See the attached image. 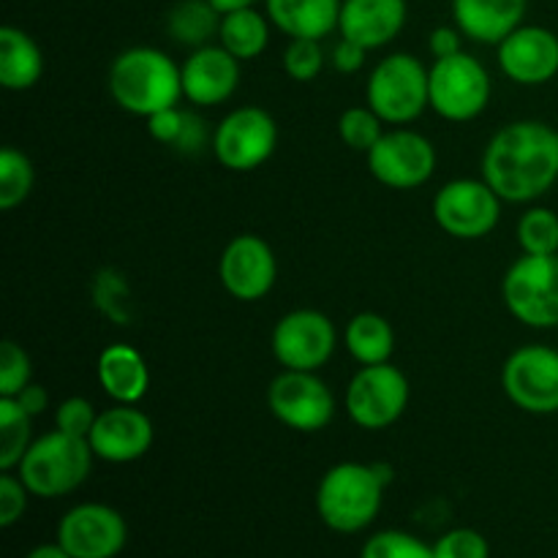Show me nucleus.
<instances>
[{"instance_id": "nucleus-1", "label": "nucleus", "mask_w": 558, "mask_h": 558, "mask_svg": "<svg viewBox=\"0 0 558 558\" xmlns=\"http://www.w3.org/2000/svg\"><path fill=\"white\" fill-rule=\"evenodd\" d=\"M483 180L510 205H532L558 183V131L543 120H512L488 140Z\"/></svg>"}, {"instance_id": "nucleus-2", "label": "nucleus", "mask_w": 558, "mask_h": 558, "mask_svg": "<svg viewBox=\"0 0 558 558\" xmlns=\"http://www.w3.org/2000/svg\"><path fill=\"white\" fill-rule=\"evenodd\" d=\"M387 463L343 461L327 469L316 488V512L338 534L365 532L379 518L385 488L392 483Z\"/></svg>"}, {"instance_id": "nucleus-3", "label": "nucleus", "mask_w": 558, "mask_h": 558, "mask_svg": "<svg viewBox=\"0 0 558 558\" xmlns=\"http://www.w3.org/2000/svg\"><path fill=\"white\" fill-rule=\"evenodd\" d=\"M107 87L123 112L145 120L161 109L178 107L183 98L180 65L156 47L123 49L109 65Z\"/></svg>"}, {"instance_id": "nucleus-4", "label": "nucleus", "mask_w": 558, "mask_h": 558, "mask_svg": "<svg viewBox=\"0 0 558 558\" xmlns=\"http://www.w3.org/2000/svg\"><path fill=\"white\" fill-rule=\"evenodd\" d=\"M93 447L87 439L49 430L41 439H33L31 450L25 452L16 474L36 499H60L69 496L90 477Z\"/></svg>"}, {"instance_id": "nucleus-5", "label": "nucleus", "mask_w": 558, "mask_h": 558, "mask_svg": "<svg viewBox=\"0 0 558 558\" xmlns=\"http://www.w3.org/2000/svg\"><path fill=\"white\" fill-rule=\"evenodd\" d=\"M428 71L409 52H392L371 69L365 82V104L385 125H409L430 107Z\"/></svg>"}, {"instance_id": "nucleus-6", "label": "nucleus", "mask_w": 558, "mask_h": 558, "mask_svg": "<svg viewBox=\"0 0 558 558\" xmlns=\"http://www.w3.org/2000/svg\"><path fill=\"white\" fill-rule=\"evenodd\" d=\"M501 298L512 319L532 330L558 327V254H523L501 278Z\"/></svg>"}, {"instance_id": "nucleus-7", "label": "nucleus", "mask_w": 558, "mask_h": 558, "mask_svg": "<svg viewBox=\"0 0 558 558\" xmlns=\"http://www.w3.org/2000/svg\"><path fill=\"white\" fill-rule=\"evenodd\" d=\"M430 109L450 123H469L490 104V74L474 54L458 52L434 60L428 71Z\"/></svg>"}, {"instance_id": "nucleus-8", "label": "nucleus", "mask_w": 558, "mask_h": 558, "mask_svg": "<svg viewBox=\"0 0 558 558\" xmlns=\"http://www.w3.org/2000/svg\"><path fill=\"white\" fill-rule=\"evenodd\" d=\"M412 398L407 374L392 363L360 365L347 387V412L363 430H385L403 417Z\"/></svg>"}, {"instance_id": "nucleus-9", "label": "nucleus", "mask_w": 558, "mask_h": 558, "mask_svg": "<svg viewBox=\"0 0 558 558\" xmlns=\"http://www.w3.org/2000/svg\"><path fill=\"white\" fill-rule=\"evenodd\" d=\"M213 156L229 172H254L278 147V123L267 109L238 107L213 131Z\"/></svg>"}, {"instance_id": "nucleus-10", "label": "nucleus", "mask_w": 558, "mask_h": 558, "mask_svg": "<svg viewBox=\"0 0 558 558\" xmlns=\"http://www.w3.org/2000/svg\"><path fill=\"white\" fill-rule=\"evenodd\" d=\"M434 218L456 240H483L499 227L501 196L483 178H458L434 196Z\"/></svg>"}, {"instance_id": "nucleus-11", "label": "nucleus", "mask_w": 558, "mask_h": 558, "mask_svg": "<svg viewBox=\"0 0 558 558\" xmlns=\"http://www.w3.org/2000/svg\"><path fill=\"white\" fill-rule=\"evenodd\" d=\"M368 169L381 185L392 191H412L428 183L436 172V147L420 131L407 125H392L381 140L365 153Z\"/></svg>"}, {"instance_id": "nucleus-12", "label": "nucleus", "mask_w": 558, "mask_h": 558, "mask_svg": "<svg viewBox=\"0 0 558 558\" xmlns=\"http://www.w3.org/2000/svg\"><path fill=\"white\" fill-rule=\"evenodd\" d=\"M272 417L298 434H319L336 417V398L314 371L283 368L267 387Z\"/></svg>"}, {"instance_id": "nucleus-13", "label": "nucleus", "mask_w": 558, "mask_h": 558, "mask_svg": "<svg viewBox=\"0 0 558 558\" xmlns=\"http://www.w3.org/2000/svg\"><path fill=\"white\" fill-rule=\"evenodd\" d=\"M338 332L327 314L316 308H298L276 322L270 336L272 357L287 371L319 374L336 354Z\"/></svg>"}, {"instance_id": "nucleus-14", "label": "nucleus", "mask_w": 558, "mask_h": 558, "mask_svg": "<svg viewBox=\"0 0 558 558\" xmlns=\"http://www.w3.org/2000/svg\"><path fill=\"white\" fill-rule=\"evenodd\" d=\"M501 387L526 414H558V349L545 343L515 349L501 365Z\"/></svg>"}, {"instance_id": "nucleus-15", "label": "nucleus", "mask_w": 558, "mask_h": 558, "mask_svg": "<svg viewBox=\"0 0 558 558\" xmlns=\"http://www.w3.org/2000/svg\"><path fill=\"white\" fill-rule=\"evenodd\" d=\"M218 278L227 294H232L240 303H256L267 298L278 278V262L270 243L251 232L234 234L221 251Z\"/></svg>"}, {"instance_id": "nucleus-16", "label": "nucleus", "mask_w": 558, "mask_h": 558, "mask_svg": "<svg viewBox=\"0 0 558 558\" xmlns=\"http://www.w3.org/2000/svg\"><path fill=\"white\" fill-rule=\"evenodd\" d=\"M54 539L71 558H114L125 548L129 526L114 507L87 501L60 518Z\"/></svg>"}, {"instance_id": "nucleus-17", "label": "nucleus", "mask_w": 558, "mask_h": 558, "mask_svg": "<svg viewBox=\"0 0 558 558\" xmlns=\"http://www.w3.org/2000/svg\"><path fill=\"white\" fill-rule=\"evenodd\" d=\"M496 58L501 74L515 85H548L558 76V36L550 27L523 22L496 47Z\"/></svg>"}, {"instance_id": "nucleus-18", "label": "nucleus", "mask_w": 558, "mask_h": 558, "mask_svg": "<svg viewBox=\"0 0 558 558\" xmlns=\"http://www.w3.org/2000/svg\"><path fill=\"white\" fill-rule=\"evenodd\" d=\"M153 439H156L153 420L136 409V403H112L98 412L96 425L87 436L93 456L107 463L140 461L153 447Z\"/></svg>"}, {"instance_id": "nucleus-19", "label": "nucleus", "mask_w": 558, "mask_h": 558, "mask_svg": "<svg viewBox=\"0 0 558 558\" xmlns=\"http://www.w3.org/2000/svg\"><path fill=\"white\" fill-rule=\"evenodd\" d=\"M183 76V98L194 107H218L227 104L240 87V60L221 44L191 49L180 65Z\"/></svg>"}, {"instance_id": "nucleus-20", "label": "nucleus", "mask_w": 558, "mask_h": 558, "mask_svg": "<svg viewBox=\"0 0 558 558\" xmlns=\"http://www.w3.org/2000/svg\"><path fill=\"white\" fill-rule=\"evenodd\" d=\"M407 20V0H343L338 33L341 38L363 44L368 52H374L396 41Z\"/></svg>"}, {"instance_id": "nucleus-21", "label": "nucleus", "mask_w": 558, "mask_h": 558, "mask_svg": "<svg viewBox=\"0 0 558 558\" xmlns=\"http://www.w3.org/2000/svg\"><path fill=\"white\" fill-rule=\"evenodd\" d=\"M529 0H452V22L463 38L485 47H499L523 25Z\"/></svg>"}, {"instance_id": "nucleus-22", "label": "nucleus", "mask_w": 558, "mask_h": 558, "mask_svg": "<svg viewBox=\"0 0 558 558\" xmlns=\"http://www.w3.org/2000/svg\"><path fill=\"white\" fill-rule=\"evenodd\" d=\"M98 385L112 403H140L150 390V368L131 343H109L98 354Z\"/></svg>"}, {"instance_id": "nucleus-23", "label": "nucleus", "mask_w": 558, "mask_h": 558, "mask_svg": "<svg viewBox=\"0 0 558 558\" xmlns=\"http://www.w3.org/2000/svg\"><path fill=\"white\" fill-rule=\"evenodd\" d=\"M343 0H265V14L287 38H327L338 31Z\"/></svg>"}, {"instance_id": "nucleus-24", "label": "nucleus", "mask_w": 558, "mask_h": 558, "mask_svg": "<svg viewBox=\"0 0 558 558\" xmlns=\"http://www.w3.org/2000/svg\"><path fill=\"white\" fill-rule=\"evenodd\" d=\"M44 76V52L22 27H0V85L11 93L31 90Z\"/></svg>"}, {"instance_id": "nucleus-25", "label": "nucleus", "mask_w": 558, "mask_h": 558, "mask_svg": "<svg viewBox=\"0 0 558 558\" xmlns=\"http://www.w3.org/2000/svg\"><path fill=\"white\" fill-rule=\"evenodd\" d=\"M343 347L357 365L390 363L392 352H396V330L381 314L363 311L349 319L347 330H343Z\"/></svg>"}, {"instance_id": "nucleus-26", "label": "nucleus", "mask_w": 558, "mask_h": 558, "mask_svg": "<svg viewBox=\"0 0 558 558\" xmlns=\"http://www.w3.org/2000/svg\"><path fill=\"white\" fill-rule=\"evenodd\" d=\"M270 16L256 9V5L229 11V14L221 16L218 44L227 52H232L240 63H245V60H254L265 52L267 44H270Z\"/></svg>"}, {"instance_id": "nucleus-27", "label": "nucleus", "mask_w": 558, "mask_h": 558, "mask_svg": "<svg viewBox=\"0 0 558 558\" xmlns=\"http://www.w3.org/2000/svg\"><path fill=\"white\" fill-rule=\"evenodd\" d=\"M221 11L210 0H178L167 11V36L178 41L180 47L199 49L218 41V27H221Z\"/></svg>"}, {"instance_id": "nucleus-28", "label": "nucleus", "mask_w": 558, "mask_h": 558, "mask_svg": "<svg viewBox=\"0 0 558 558\" xmlns=\"http://www.w3.org/2000/svg\"><path fill=\"white\" fill-rule=\"evenodd\" d=\"M147 134L161 145L180 153H199L207 142L205 120L196 112L180 107H167L147 118Z\"/></svg>"}, {"instance_id": "nucleus-29", "label": "nucleus", "mask_w": 558, "mask_h": 558, "mask_svg": "<svg viewBox=\"0 0 558 558\" xmlns=\"http://www.w3.org/2000/svg\"><path fill=\"white\" fill-rule=\"evenodd\" d=\"M33 445V417L16 398H0V469L14 472Z\"/></svg>"}, {"instance_id": "nucleus-30", "label": "nucleus", "mask_w": 558, "mask_h": 558, "mask_svg": "<svg viewBox=\"0 0 558 558\" xmlns=\"http://www.w3.org/2000/svg\"><path fill=\"white\" fill-rule=\"evenodd\" d=\"M36 185V169L31 158L16 147H3L0 150V210L11 213L20 207Z\"/></svg>"}, {"instance_id": "nucleus-31", "label": "nucleus", "mask_w": 558, "mask_h": 558, "mask_svg": "<svg viewBox=\"0 0 558 558\" xmlns=\"http://www.w3.org/2000/svg\"><path fill=\"white\" fill-rule=\"evenodd\" d=\"M518 245L523 254L554 256L558 254V213L550 207H529L515 227Z\"/></svg>"}, {"instance_id": "nucleus-32", "label": "nucleus", "mask_w": 558, "mask_h": 558, "mask_svg": "<svg viewBox=\"0 0 558 558\" xmlns=\"http://www.w3.org/2000/svg\"><path fill=\"white\" fill-rule=\"evenodd\" d=\"M385 134V120L365 104V107L343 109L338 118V136L349 150L368 153Z\"/></svg>"}, {"instance_id": "nucleus-33", "label": "nucleus", "mask_w": 558, "mask_h": 558, "mask_svg": "<svg viewBox=\"0 0 558 558\" xmlns=\"http://www.w3.org/2000/svg\"><path fill=\"white\" fill-rule=\"evenodd\" d=\"M281 63L289 80L314 82L325 71V47L316 38H289Z\"/></svg>"}, {"instance_id": "nucleus-34", "label": "nucleus", "mask_w": 558, "mask_h": 558, "mask_svg": "<svg viewBox=\"0 0 558 558\" xmlns=\"http://www.w3.org/2000/svg\"><path fill=\"white\" fill-rule=\"evenodd\" d=\"M360 558H436L434 545L407 532H379L363 545Z\"/></svg>"}, {"instance_id": "nucleus-35", "label": "nucleus", "mask_w": 558, "mask_h": 558, "mask_svg": "<svg viewBox=\"0 0 558 558\" xmlns=\"http://www.w3.org/2000/svg\"><path fill=\"white\" fill-rule=\"evenodd\" d=\"M33 381V365L25 349L5 338L0 343V398H16Z\"/></svg>"}, {"instance_id": "nucleus-36", "label": "nucleus", "mask_w": 558, "mask_h": 558, "mask_svg": "<svg viewBox=\"0 0 558 558\" xmlns=\"http://www.w3.org/2000/svg\"><path fill=\"white\" fill-rule=\"evenodd\" d=\"M98 412L87 398L82 396H71L65 401L58 403L54 409V428L63 430V434L76 436V439H87L96 425Z\"/></svg>"}, {"instance_id": "nucleus-37", "label": "nucleus", "mask_w": 558, "mask_h": 558, "mask_svg": "<svg viewBox=\"0 0 558 558\" xmlns=\"http://www.w3.org/2000/svg\"><path fill=\"white\" fill-rule=\"evenodd\" d=\"M436 558H490L488 539L474 529H452L434 545Z\"/></svg>"}, {"instance_id": "nucleus-38", "label": "nucleus", "mask_w": 558, "mask_h": 558, "mask_svg": "<svg viewBox=\"0 0 558 558\" xmlns=\"http://www.w3.org/2000/svg\"><path fill=\"white\" fill-rule=\"evenodd\" d=\"M27 496H31V490L25 488L20 474H0V526L11 529L22 515H25Z\"/></svg>"}, {"instance_id": "nucleus-39", "label": "nucleus", "mask_w": 558, "mask_h": 558, "mask_svg": "<svg viewBox=\"0 0 558 558\" xmlns=\"http://www.w3.org/2000/svg\"><path fill=\"white\" fill-rule=\"evenodd\" d=\"M365 58H368V49L357 41H349V38H338L330 52L332 69L341 71V74H354V71L363 69Z\"/></svg>"}, {"instance_id": "nucleus-40", "label": "nucleus", "mask_w": 558, "mask_h": 558, "mask_svg": "<svg viewBox=\"0 0 558 558\" xmlns=\"http://www.w3.org/2000/svg\"><path fill=\"white\" fill-rule=\"evenodd\" d=\"M428 49L434 60L452 58V54L463 52V33L456 25H439L436 31H430Z\"/></svg>"}, {"instance_id": "nucleus-41", "label": "nucleus", "mask_w": 558, "mask_h": 558, "mask_svg": "<svg viewBox=\"0 0 558 558\" xmlns=\"http://www.w3.org/2000/svg\"><path fill=\"white\" fill-rule=\"evenodd\" d=\"M16 403H20V407L25 409L31 417H38V414H44V409L49 407V396H47V390H44L41 385L31 381V385H27L25 390L16 396Z\"/></svg>"}, {"instance_id": "nucleus-42", "label": "nucleus", "mask_w": 558, "mask_h": 558, "mask_svg": "<svg viewBox=\"0 0 558 558\" xmlns=\"http://www.w3.org/2000/svg\"><path fill=\"white\" fill-rule=\"evenodd\" d=\"M25 558H71L69 550L63 548V545L54 539V543H47V545H36V548L31 550Z\"/></svg>"}, {"instance_id": "nucleus-43", "label": "nucleus", "mask_w": 558, "mask_h": 558, "mask_svg": "<svg viewBox=\"0 0 558 558\" xmlns=\"http://www.w3.org/2000/svg\"><path fill=\"white\" fill-rule=\"evenodd\" d=\"M221 14H229V11H238V9H248V5L256 3H265V0H210Z\"/></svg>"}]
</instances>
